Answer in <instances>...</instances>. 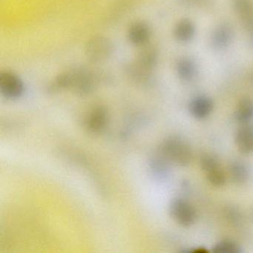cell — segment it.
<instances>
[{"instance_id": "e0dca14e", "label": "cell", "mask_w": 253, "mask_h": 253, "mask_svg": "<svg viewBox=\"0 0 253 253\" xmlns=\"http://www.w3.org/2000/svg\"><path fill=\"white\" fill-rule=\"evenodd\" d=\"M197 69L196 63L189 57H182L176 66L177 75L185 82H190L195 78Z\"/></svg>"}, {"instance_id": "9a60e30c", "label": "cell", "mask_w": 253, "mask_h": 253, "mask_svg": "<svg viewBox=\"0 0 253 253\" xmlns=\"http://www.w3.org/2000/svg\"><path fill=\"white\" fill-rule=\"evenodd\" d=\"M195 31V26L192 20L183 19L174 26V36L179 42H188L193 39Z\"/></svg>"}, {"instance_id": "ac0fdd59", "label": "cell", "mask_w": 253, "mask_h": 253, "mask_svg": "<svg viewBox=\"0 0 253 253\" xmlns=\"http://www.w3.org/2000/svg\"><path fill=\"white\" fill-rule=\"evenodd\" d=\"M229 174L234 183L244 184L250 177V169L242 161H234L229 164Z\"/></svg>"}, {"instance_id": "ba28073f", "label": "cell", "mask_w": 253, "mask_h": 253, "mask_svg": "<svg viewBox=\"0 0 253 253\" xmlns=\"http://www.w3.org/2000/svg\"><path fill=\"white\" fill-rule=\"evenodd\" d=\"M234 39V29L229 23L217 25L211 32L210 42L214 49L223 50L228 48Z\"/></svg>"}, {"instance_id": "8fae6325", "label": "cell", "mask_w": 253, "mask_h": 253, "mask_svg": "<svg viewBox=\"0 0 253 253\" xmlns=\"http://www.w3.org/2000/svg\"><path fill=\"white\" fill-rule=\"evenodd\" d=\"M212 100L205 95L194 97L189 105V110L193 118L198 120L207 118L213 110Z\"/></svg>"}, {"instance_id": "d6986e66", "label": "cell", "mask_w": 253, "mask_h": 253, "mask_svg": "<svg viewBox=\"0 0 253 253\" xmlns=\"http://www.w3.org/2000/svg\"><path fill=\"white\" fill-rule=\"evenodd\" d=\"M139 52L136 61L149 70H153L158 63V52L152 46H146Z\"/></svg>"}, {"instance_id": "6da1fadb", "label": "cell", "mask_w": 253, "mask_h": 253, "mask_svg": "<svg viewBox=\"0 0 253 253\" xmlns=\"http://www.w3.org/2000/svg\"><path fill=\"white\" fill-rule=\"evenodd\" d=\"M95 78L89 71L85 69H72L60 74L50 85V91L71 90L80 95H86L94 89Z\"/></svg>"}, {"instance_id": "277c9868", "label": "cell", "mask_w": 253, "mask_h": 253, "mask_svg": "<svg viewBox=\"0 0 253 253\" xmlns=\"http://www.w3.org/2000/svg\"><path fill=\"white\" fill-rule=\"evenodd\" d=\"M201 167L207 180L215 187L224 186L226 181V173L214 155L205 154L201 158Z\"/></svg>"}, {"instance_id": "5b68a950", "label": "cell", "mask_w": 253, "mask_h": 253, "mask_svg": "<svg viewBox=\"0 0 253 253\" xmlns=\"http://www.w3.org/2000/svg\"><path fill=\"white\" fill-rule=\"evenodd\" d=\"M169 213L176 223L184 227L192 226L196 220V211L193 206L182 198H175L171 201Z\"/></svg>"}, {"instance_id": "44dd1931", "label": "cell", "mask_w": 253, "mask_h": 253, "mask_svg": "<svg viewBox=\"0 0 253 253\" xmlns=\"http://www.w3.org/2000/svg\"><path fill=\"white\" fill-rule=\"evenodd\" d=\"M225 214L228 221L232 224H238L241 220V214L239 210L235 207H227L225 210Z\"/></svg>"}, {"instance_id": "3957f363", "label": "cell", "mask_w": 253, "mask_h": 253, "mask_svg": "<svg viewBox=\"0 0 253 253\" xmlns=\"http://www.w3.org/2000/svg\"><path fill=\"white\" fill-rule=\"evenodd\" d=\"M114 46L112 41L106 37L95 36L91 38L85 45V55L93 63H100L109 60L113 54Z\"/></svg>"}, {"instance_id": "ffe728a7", "label": "cell", "mask_w": 253, "mask_h": 253, "mask_svg": "<svg viewBox=\"0 0 253 253\" xmlns=\"http://www.w3.org/2000/svg\"><path fill=\"white\" fill-rule=\"evenodd\" d=\"M212 252L215 253H241V247L230 240H223L213 247Z\"/></svg>"}, {"instance_id": "8992f818", "label": "cell", "mask_w": 253, "mask_h": 253, "mask_svg": "<svg viewBox=\"0 0 253 253\" xmlns=\"http://www.w3.org/2000/svg\"><path fill=\"white\" fill-rule=\"evenodd\" d=\"M23 81L16 74L4 72L0 75V91L5 98L16 100L24 93Z\"/></svg>"}, {"instance_id": "2e32d148", "label": "cell", "mask_w": 253, "mask_h": 253, "mask_svg": "<svg viewBox=\"0 0 253 253\" xmlns=\"http://www.w3.org/2000/svg\"><path fill=\"white\" fill-rule=\"evenodd\" d=\"M235 119L241 124H250L253 119V100L243 97L238 102L235 112Z\"/></svg>"}, {"instance_id": "30bf717a", "label": "cell", "mask_w": 253, "mask_h": 253, "mask_svg": "<svg viewBox=\"0 0 253 253\" xmlns=\"http://www.w3.org/2000/svg\"><path fill=\"white\" fill-rule=\"evenodd\" d=\"M235 140V144L241 153L253 154V126L250 124H241L236 131Z\"/></svg>"}, {"instance_id": "7a4b0ae2", "label": "cell", "mask_w": 253, "mask_h": 253, "mask_svg": "<svg viewBox=\"0 0 253 253\" xmlns=\"http://www.w3.org/2000/svg\"><path fill=\"white\" fill-rule=\"evenodd\" d=\"M158 152L171 164L180 167H187L192 159L190 146L177 136L167 137L159 146Z\"/></svg>"}, {"instance_id": "9c48e42d", "label": "cell", "mask_w": 253, "mask_h": 253, "mask_svg": "<svg viewBox=\"0 0 253 253\" xmlns=\"http://www.w3.org/2000/svg\"><path fill=\"white\" fill-rule=\"evenodd\" d=\"M232 6L249 35L253 32V0H232Z\"/></svg>"}, {"instance_id": "5bb4252c", "label": "cell", "mask_w": 253, "mask_h": 253, "mask_svg": "<svg viewBox=\"0 0 253 253\" xmlns=\"http://www.w3.org/2000/svg\"><path fill=\"white\" fill-rule=\"evenodd\" d=\"M171 163L158 152L149 161V169L153 177L158 180H164L170 172Z\"/></svg>"}, {"instance_id": "603a6c76", "label": "cell", "mask_w": 253, "mask_h": 253, "mask_svg": "<svg viewBox=\"0 0 253 253\" xmlns=\"http://www.w3.org/2000/svg\"><path fill=\"white\" fill-rule=\"evenodd\" d=\"M250 41H251L252 44H253V32H252L251 34H250Z\"/></svg>"}, {"instance_id": "7402d4cb", "label": "cell", "mask_w": 253, "mask_h": 253, "mask_svg": "<svg viewBox=\"0 0 253 253\" xmlns=\"http://www.w3.org/2000/svg\"><path fill=\"white\" fill-rule=\"evenodd\" d=\"M183 1H185L186 3L189 4V5L203 6V5H205L210 0H183Z\"/></svg>"}, {"instance_id": "4fadbf2b", "label": "cell", "mask_w": 253, "mask_h": 253, "mask_svg": "<svg viewBox=\"0 0 253 253\" xmlns=\"http://www.w3.org/2000/svg\"><path fill=\"white\" fill-rule=\"evenodd\" d=\"M125 72L127 77L134 84L138 85L146 84L150 81L152 71L149 70L139 64L136 60L126 65Z\"/></svg>"}, {"instance_id": "52a82bcc", "label": "cell", "mask_w": 253, "mask_h": 253, "mask_svg": "<svg viewBox=\"0 0 253 253\" xmlns=\"http://www.w3.org/2000/svg\"><path fill=\"white\" fill-rule=\"evenodd\" d=\"M109 122V113L103 106H97L91 109L85 120L86 129L92 134H100L106 128Z\"/></svg>"}, {"instance_id": "7c38bea8", "label": "cell", "mask_w": 253, "mask_h": 253, "mask_svg": "<svg viewBox=\"0 0 253 253\" xmlns=\"http://www.w3.org/2000/svg\"><path fill=\"white\" fill-rule=\"evenodd\" d=\"M150 36V28L144 22H135L131 25L128 29V39L136 46L142 47L146 45Z\"/></svg>"}, {"instance_id": "cb8c5ba5", "label": "cell", "mask_w": 253, "mask_h": 253, "mask_svg": "<svg viewBox=\"0 0 253 253\" xmlns=\"http://www.w3.org/2000/svg\"><path fill=\"white\" fill-rule=\"evenodd\" d=\"M252 215H253V211H252Z\"/></svg>"}]
</instances>
